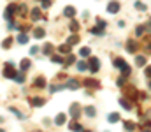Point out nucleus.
Returning a JSON list of instances; mask_svg holds the SVG:
<instances>
[{
	"label": "nucleus",
	"instance_id": "nucleus-11",
	"mask_svg": "<svg viewBox=\"0 0 151 132\" xmlns=\"http://www.w3.org/2000/svg\"><path fill=\"white\" fill-rule=\"evenodd\" d=\"M30 19H34V21L40 19V9H32V12H30Z\"/></svg>",
	"mask_w": 151,
	"mask_h": 132
},
{
	"label": "nucleus",
	"instance_id": "nucleus-15",
	"mask_svg": "<svg viewBox=\"0 0 151 132\" xmlns=\"http://www.w3.org/2000/svg\"><path fill=\"white\" fill-rule=\"evenodd\" d=\"M55 123H56V125H63V123H65V115H63V113L56 115V120H55Z\"/></svg>",
	"mask_w": 151,
	"mask_h": 132
},
{
	"label": "nucleus",
	"instance_id": "nucleus-38",
	"mask_svg": "<svg viewBox=\"0 0 151 132\" xmlns=\"http://www.w3.org/2000/svg\"><path fill=\"white\" fill-rule=\"evenodd\" d=\"M51 60L55 62V63H62L63 60H62V56H51Z\"/></svg>",
	"mask_w": 151,
	"mask_h": 132
},
{
	"label": "nucleus",
	"instance_id": "nucleus-5",
	"mask_svg": "<svg viewBox=\"0 0 151 132\" xmlns=\"http://www.w3.org/2000/svg\"><path fill=\"white\" fill-rule=\"evenodd\" d=\"M100 69V62H99V58H90V71L91 72H97Z\"/></svg>",
	"mask_w": 151,
	"mask_h": 132
},
{
	"label": "nucleus",
	"instance_id": "nucleus-9",
	"mask_svg": "<svg viewBox=\"0 0 151 132\" xmlns=\"http://www.w3.org/2000/svg\"><path fill=\"white\" fill-rule=\"evenodd\" d=\"M34 37H35V39H44V37H46V30H44V28H35V30H34Z\"/></svg>",
	"mask_w": 151,
	"mask_h": 132
},
{
	"label": "nucleus",
	"instance_id": "nucleus-2",
	"mask_svg": "<svg viewBox=\"0 0 151 132\" xmlns=\"http://www.w3.org/2000/svg\"><path fill=\"white\" fill-rule=\"evenodd\" d=\"M69 111H70V116H72L74 120H77V118H79V115H81V107H79V102H74V104L70 106V109H69Z\"/></svg>",
	"mask_w": 151,
	"mask_h": 132
},
{
	"label": "nucleus",
	"instance_id": "nucleus-24",
	"mask_svg": "<svg viewBox=\"0 0 151 132\" xmlns=\"http://www.w3.org/2000/svg\"><path fill=\"white\" fill-rule=\"evenodd\" d=\"M84 85H86V87H99V81H95V79H86Z\"/></svg>",
	"mask_w": 151,
	"mask_h": 132
},
{
	"label": "nucleus",
	"instance_id": "nucleus-12",
	"mask_svg": "<svg viewBox=\"0 0 151 132\" xmlns=\"http://www.w3.org/2000/svg\"><path fill=\"white\" fill-rule=\"evenodd\" d=\"M32 106H35V107L44 106V99H42V97H35V99H32Z\"/></svg>",
	"mask_w": 151,
	"mask_h": 132
},
{
	"label": "nucleus",
	"instance_id": "nucleus-41",
	"mask_svg": "<svg viewBox=\"0 0 151 132\" xmlns=\"http://www.w3.org/2000/svg\"><path fill=\"white\" fill-rule=\"evenodd\" d=\"M146 76L151 78V67H146Z\"/></svg>",
	"mask_w": 151,
	"mask_h": 132
},
{
	"label": "nucleus",
	"instance_id": "nucleus-35",
	"mask_svg": "<svg viewBox=\"0 0 151 132\" xmlns=\"http://www.w3.org/2000/svg\"><path fill=\"white\" fill-rule=\"evenodd\" d=\"M70 129H72V131H83V127H81L79 123H70Z\"/></svg>",
	"mask_w": 151,
	"mask_h": 132
},
{
	"label": "nucleus",
	"instance_id": "nucleus-36",
	"mask_svg": "<svg viewBox=\"0 0 151 132\" xmlns=\"http://www.w3.org/2000/svg\"><path fill=\"white\" fill-rule=\"evenodd\" d=\"M144 30H146V27H142V25H141V27H137V32H135V34H137V35H142V34H144Z\"/></svg>",
	"mask_w": 151,
	"mask_h": 132
},
{
	"label": "nucleus",
	"instance_id": "nucleus-25",
	"mask_svg": "<svg viewBox=\"0 0 151 132\" xmlns=\"http://www.w3.org/2000/svg\"><path fill=\"white\" fill-rule=\"evenodd\" d=\"M76 43H79V37H77V35H72V37H69V39H67V44H70V46L76 44Z\"/></svg>",
	"mask_w": 151,
	"mask_h": 132
},
{
	"label": "nucleus",
	"instance_id": "nucleus-13",
	"mask_svg": "<svg viewBox=\"0 0 151 132\" xmlns=\"http://www.w3.org/2000/svg\"><path fill=\"white\" fill-rule=\"evenodd\" d=\"M65 87H67V88H70V90H77V88H79V83H77L76 79H69Z\"/></svg>",
	"mask_w": 151,
	"mask_h": 132
},
{
	"label": "nucleus",
	"instance_id": "nucleus-37",
	"mask_svg": "<svg viewBox=\"0 0 151 132\" xmlns=\"http://www.w3.org/2000/svg\"><path fill=\"white\" fill-rule=\"evenodd\" d=\"M134 127H135V125H134L132 122H125V129H127V131H132Z\"/></svg>",
	"mask_w": 151,
	"mask_h": 132
},
{
	"label": "nucleus",
	"instance_id": "nucleus-22",
	"mask_svg": "<svg viewBox=\"0 0 151 132\" xmlns=\"http://www.w3.org/2000/svg\"><path fill=\"white\" fill-rule=\"evenodd\" d=\"M118 120H119V115H118V113H111V115H109V122H111V123H116Z\"/></svg>",
	"mask_w": 151,
	"mask_h": 132
},
{
	"label": "nucleus",
	"instance_id": "nucleus-6",
	"mask_svg": "<svg viewBox=\"0 0 151 132\" xmlns=\"http://www.w3.org/2000/svg\"><path fill=\"white\" fill-rule=\"evenodd\" d=\"M14 11H16V7L14 5H9L7 9H5V12H4V18L9 21V19H12V14H14Z\"/></svg>",
	"mask_w": 151,
	"mask_h": 132
},
{
	"label": "nucleus",
	"instance_id": "nucleus-40",
	"mask_svg": "<svg viewBox=\"0 0 151 132\" xmlns=\"http://www.w3.org/2000/svg\"><path fill=\"white\" fill-rule=\"evenodd\" d=\"M39 51V46H34V48H32V49H30V55H35V53H37Z\"/></svg>",
	"mask_w": 151,
	"mask_h": 132
},
{
	"label": "nucleus",
	"instance_id": "nucleus-32",
	"mask_svg": "<svg viewBox=\"0 0 151 132\" xmlns=\"http://www.w3.org/2000/svg\"><path fill=\"white\" fill-rule=\"evenodd\" d=\"M77 69H79V71H86V69H88V65H86L84 62H79V63H77Z\"/></svg>",
	"mask_w": 151,
	"mask_h": 132
},
{
	"label": "nucleus",
	"instance_id": "nucleus-3",
	"mask_svg": "<svg viewBox=\"0 0 151 132\" xmlns=\"http://www.w3.org/2000/svg\"><path fill=\"white\" fill-rule=\"evenodd\" d=\"M14 74H16V71H14V63L12 62H9L7 65H5V78H14Z\"/></svg>",
	"mask_w": 151,
	"mask_h": 132
},
{
	"label": "nucleus",
	"instance_id": "nucleus-20",
	"mask_svg": "<svg viewBox=\"0 0 151 132\" xmlns=\"http://www.w3.org/2000/svg\"><path fill=\"white\" fill-rule=\"evenodd\" d=\"M11 44H12V39H11V37H7V39H4L2 48H4V49H9V48H11Z\"/></svg>",
	"mask_w": 151,
	"mask_h": 132
},
{
	"label": "nucleus",
	"instance_id": "nucleus-7",
	"mask_svg": "<svg viewBox=\"0 0 151 132\" xmlns=\"http://www.w3.org/2000/svg\"><path fill=\"white\" fill-rule=\"evenodd\" d=\"M63 14H65L67 18H74V16H76V9L72 7V5H69V7H65V9H63Z\"/></svg>",
	"mask_w": 151,
	"mask_h": 132
},
{
	"label": "nucleus",
	"instance_id": "nucleus-43",
	"mask_svg": "<svg viewBox=\"0 0 151 132\" xmlns=\"http://www.w3.org/2000/svg\"><path fill=\"white\" fill-rule=\"evenodd\" d=\"M150 88H151V85H150Z\"/></svg>",
	"mask_w": 151,
	"mask_h": 132
},
{
	"label": "nucleus",
	"instance_id": "nucleus-14",
	"mask_svg": "<svg viewBox=\"0 0 151 132\" xmlns=\"http://www.w3.org/2000/svg\"><path fill=\"white\" fill-rule=\"evenodd\" d=\"M34 87L35 88H44L46 87V79H44V78H37V79H35V81H34Z\"/></svg>",
	"mask_w": 151,
	"mask_h": 132
},
{
	"label": "nucleus",
	"instance_id": "nucleus-31",
	"mask_svg": "<svg viewBox=\"0 0 151 132\" xmlns=\"http://www.w3.org/2000/svg\"><path fill=\"white\" fill-rule=\"evenodd\" d=\"M79 55H81V56H88V55H90V48H83V49L79 51Z\"/></svg>",
	"mask_w": 151,
	"mask_h": 132
},
{
	"label": "nucleus",
	"instance_id": "nucleus-16",
	"mask_svg": "<svg viewBox=\"0 0 151 132\" xmlns=\"http://www.w3.org/2000/svg\"><path fill=\"white\" fill-rule=\"evenodd\" d=\"M18 43H19V44H27V43H28V35L21 32V34L18 35Z\"/></svg>",
	"mask_w": 151,
	"mask_h": 132
},
{
	"label": "nucleus",
	"instance_id": "nucleus-39",
	"mask_svg": "<svg viewBox=\"0 0 151 132\" xmlns=\"http://www.w3.org/2000/svg\"><path fill=\"white\" fill-rule=\"evenodd\" d=\"M42 7H44V9L51 7V0H42Z\"/></svg>",
	"mask_w": 151,
	"mask_h": 132
},
{
	"label": "nucleus",
	"instance_id": "nucleus-29",
	"mask_svg": "<svg viewBox=\"0 0 151 132\" xmlns=\"http://www.w3.org/2000/svg\"><path fill=\"white\" fill-rule=\"evenodd\" d=\"M51 51H53V46L51 44H44V53L46 55H51Z\"/></svg>",
	"mask_w": 151,
	"mask_h": 132
},
{
	"label": "nucleus",
	"instance_id": "nucleus-18",
	"mask_svg": "<svg viewBox=\"0 0 151 132\" xmlns=\"http://www.w3.org/2000/svg\"><path fill=\"white\" fill-rule=\"evenodd\" d=\"M128 102H130L128 99H121V100H119V104H121V106H123L125 109H128V111H130V109H132V106H130Z\"/></svg>",
	"mask_w": 151,
	"mask_h": 132
},
{
	"label": "nucleus",
	"instance_id": "nucleus-23",
	"mask_svg": "<svg viewBox=\"0 0 151 132\" xmlns=\"http://www.w3.org/2000/svg\"><path fill=\"white\" fill-rule=\"evenodd\" d=\"M60 53H70V44H63V46H60Z\"/></svg>",
	"mask_w": 151,
	"mask_h": 132
},
{
	"label": "nucleus",
	"instance_id": "nucleus-1",
	"mask_svg": "<svg viewBox=\"0 0 151 132\" xmlns=\"http://www.w3.org/2000/svg\"><path fill=\"white\" fill-rule=\"evenodd\" d=\"M114 65H116L118 69H123L125 76H128V74H130V67L127 65V62H125L123 58H116V60H114Z\"/></svg>",
	"mask_w": 151,
	"mask_h": 132
},
{
	"label": "nucleus",
	"instance_id": "nucleus-42",
	"mask_svg": "<svg viewBox=\"0 0 151 132\" xmlns=\"http://www.w3.org/2000/svg\"><path fill=\"white\" fill-rule=\"evenodd\" d=\"M150 25H151V19H150Z\"/></svg>",
	"mask_w": 151,
	"mask_h": 132
},
{
	"label": "nucleus",
	"instance_id": "nucleus-33",
	"mask_svg": "<svg viewBox=\"0 0 151 132\" xmlns=\"http://www.w3.org/2000/svg\"><path fill=\"white\" fill-rule=\"evenodd\" d=\"M127 95H128L130 99H137V90H135V92H134V90H128V93H127Z\"/></svg>",
	"mask_w": 151,
	"mask_h": 132
},
{
	"label": "nucleus",
	"instance_id": "nucleus-26",
	"mask_svg": "<svg viewBox=\"0 0 151 132\" xmlns=\"http://www.w3.org/2000/svg\"><path fill=\"white\" fill-rule=\"evenodd\" d=\"M135 62H137V65H146V56H137Z\"/></svg>",
	"mask_w": 151,
	"mask_h": 132
},
{
	"label": "nucleus",
	"instance_id": "nucleus-4",
	"mask_svg": "<svg viewBox=\"0 0 151 132\" xmlns=\"http://www.w3.org/2000/svg\"><path fill=\"white\" fill-rule=\"evenodd\" d=\"M119 11V4L116 2V0H113V2H109L107 4V12H111V14H116Z\"/></svg>",
	"mask_w": 151,
	"mask_h": 132
},
{
	"label": "nucleus",
	"instance_id": "nucleus-34",
	"mask_svg": "<svg viewBox=\"0 0 151 132\" xmlns=\"http://www.w3.org/2000/svg\"><path fill=\"white\" fill-rule=\"evenodd\" d=\"M70 30H72V32L79 30V23H77V21H72V23H70Z\"/></svg>",
	"mask_w": 151,
	"mask_h": 132
},
{
	"label": "nucleus",
	"instance_id": "nucleus-8",
	"mask_svg": "<svg viewBox=\"0 0 151 132\" xmlns=\"http://www.w3.org/2000/svg\"><path fill=\"white\" fill-rule=\"evenodd\" d=\"M84 113H86V116H90V118H93V116L97 115V109H95L93 106H86V107H84Z\"/></svg>",
	"mask_w": 151,
	"mask_h": 132
},
{
	"label": "nucleus",
	"instance_id": "nucleus-17",
	"mask_svg": "<svg viewBox=\"0 0 151 132\" xmlns=\"http://www.w3.org/2000/svg\"><path fill=\"white\" fill-rule=\"evenodd\" d=\"M12 79H16L18 83H23V81H25V74H23V72H16Z\"/></svg>",
	"mask_w": 151,
	"mask_h": 132
},
{
	"label": "nucleus",
	"instance_id": "nucleus-19",
	"mask_svg": "<svg viewBox=\"0 0 151 132\" xmlns=\"http://www.w3.org/2000/svg\"><path fill=\"white\" fill-rule=\"evenodd\" d=\"M9 111H11V113H14V115H16L19 120H23V118H25V116H23V113H21V111H18L16 107H9Z\"/></svg>",
	"mask_w": 151,
	"mask_h": 132
},
{
	"label": "nucleus",
	"instance_id": "nucleus-30",
	"mask_svg": "<svg viewBox=\"0 0 151 132\" xmlns=\"http://www.w3.org/2000/svg\"><path fill=\"white\" fill-rule=\"evenodd\" d=\"M135 7H137L139 11H146V9H148V7H146V5H144L142 2H135Z\"/></svg>",
	"mask_w": 151,
	"mask_h": 132
},
{
	"label": "nucleus",
	"instance_id": "nucleus-10",
	"mask_svg": "<svg viewBox=\"0 0 151 132\" xmlns=\"http://www.w3.org/2000/svg\"><path fill=\"white\" fill-rule=\"evenodd\" d=\"M127 51H128V53H135V51H137V44L134 43L132 39L127 43Z\"/></svg>",
	"mask_w": 151,
	"mask_h": 132
},
{
	"label": "nucleus",
	"instance_id": "nucleus-28",
	"mask_svg": "<svg viewBox=\"0 0 151 132\" xmlns=\"http://www.w3.org/2000/svg\"><path fill=\"white\" fill-rule=\"evenodd\" d=\"M62 88H65V85H53L49 90H51V93H55V92H58V90H62Z\"/></svg>",
	"mask_w": 151,
	"mask_h": 132
},
{
	"label": "nucleus",
	"instance_id": "nucleus-21",
	"mask_svg": "<svg viewBox=\"0 0 151 132\" xmlns=\"http://www.w3.org/2000/svg\"><path fill=\"white\" fill-rule=\"evenodd\" d=\"M91 34H95V35H102V34H104V28H102V27H95V28H91Z\"/></svg>",
	"mask_w": 151,
	"mask_h": 132
},
{
	"label": "nucleus",
	"instance_id": "nucleus-27",
	"mask_svg": "<svg viewBox=\"0 0 151 132\" xmlns=\"http://www.w3.org/2000/svg\"><path fill=\"white\" fill-rule=\"evenodd\" d=\"M19 67H21V71H27V69H28V67H30V60H23V62H21V65H19Z\"/></svg>",
	"mask_w": 151,
	"mask_h": 132
}]
</instances>
